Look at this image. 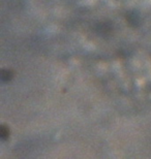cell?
<instances>
[{"mask_svg": "<svg viewBox=\"0 0 151 159\" xmlns=\"http://www.w3.org/2000/svg\"><path fill=\"white\" fill-rule=\"evenodd\" d=\"M0 133H1V138L2 139H5L6 136L8 135V129H6L4 126L1 127V130H0Z\"/></svg>", "mask_w": 151, "mask_h": 159, "instance_id": "6da1fadb", "label": "cell"}, {"mask_svg": "<svg viewBox=\"0 0 151 159\" xmlns=\"http://www.w3.org/2000/svg\"><path fill=\"white\" fill-rule=\"evenodd\" d=\"M2 76H3V80H10L11 74H10V72H8V71H3Z\"/></svg>", "mask_w": 151, "mask_h": 159, "instance_id": "7a4b0ae2", "label": "cell"}]
</instances>
